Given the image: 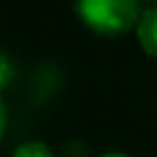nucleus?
Listing matches in <instances>:
<instances>
[{"instance_id":"obj_1","label":"nucleus","mask_w":157,"mask_h":157,"mask_svg":"<svg viewBox=\"0 0 157 157\" xmlns=\"http://www.w3.org/2000/svg\"><path fill=\"white\" fill-rule=\"evenodd\" d=\"M74 7L86 27L105 37L135 29L142 15L140 0H74Z\"/></svg>"},{"instance_id":"obj_2","label":"nucleus","mask_w":157,"mask_h":157,"mask_svg":"<svg viewBox=\"0 0 157 157\" xmlns=\"http://www.w3.org/2000/svg\"><path fill=\"white\" fill-rule=\"evenodd\" d=\"M137 42L142 52L152 59H157V7H145L137 25H135Z\"/></svg>"},{"instance_id":"obj_3","label":"nucleus","mask_w":157,"mask_h":157,"mask_svg":"<svg viewBox=\"0 0 157 157\" xmlns=\"http://www.w3.org/2000/svg\"><path fill=\"white\" fill-rule=\"evenodd\" d=\"M10 157H54V152H52V147H49L47 142H42V140H27V142L17 145Z\"/></svg>"},{"instance_id":"obj_4","label":"nucleus","mask_w":157,"mask_h":157,"mask_svg":"<svg viewBox=\"0 0 157 157\" xmlns=\"http://www.w3.org/2000/svg\"><path fill=\"white\" fill-rule=\"evenodd\" d=\"M12 74H15V69H12V61L0 52V91L12 81Z\"/></svg>"},{"instance_id":"obj_5","label":"nucleus","mask_w":157,"mask_h":157,"mask_svg":"<svg viewBox=\"0 0 157 157\" xmlns=\"http://www.w3.org/2000/svg\"><path fill=\"white\" fill-rule=\"evenodd\" d=\"M5 128H7V108H5V101L0 98V140L5 135Z\"/></svg>"},{"instance_id":"obj_6","label":"nucleus","mask_w":157,"mask_h":157,"mask_svg":"<svg viewBox=\"0 0 157 157\" xmlns=\"http://www.w3.org/2000/svg\"><path fill=\"white\" fill-rule=\"evenodd\" d=\"M101 157H130V155H125V152H118V150H110V152H103Z\"/></svg>"},{"instance_id":"obj_7","label":"nucleus","mask_w":157,"mask_h":157,"mask_svg":"<svg viewBox=\"0 0 157 157\" xmlns=\"http://www.w3.org/2000/svg\"><path fill=\"white\" fill-rule=\"evenodd\" d=\"M140 5H142V10L145 7H157V0H140Z\"/></svg>"}]
</instances>
